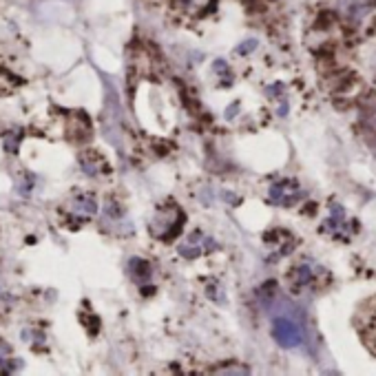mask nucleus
Wrapping results in <instances>:
<instances>
[{
    "label": "nucleus",
    "instance_id": "8",
    "mask_svg": "<svg viewBox=\"0 0 376 376\" xmlns=\"http://www.w3.org/2000/svg\"><path fill=\"white\" fill-rule=\"evenodd\" d=\"M336 7H338V14H341L345 21H350L352 25H359L374 12L376 0H338Z\"/></svg>",
    "mask_w": 376,
    "mask_h": 376
},
{
    "label": "nucleus",
    "instance_id": "11",
    "mask_svg": "<svg viewBox=\"0 0 376 376\" xmlns=\"http://www.w3.org/2000/svg\"><path fill=\"white\" fill-rule=\"evenodd\" d=\"M80 164H82L84 173H87V175H100L102 173L100 166H105V162H102V159L96 155V150H89V153H84L80 157Z\"/></svg>",
    "mask_w": 376,
    "mask_h": 376
},
{
    "label": "nucleus",
    "instance_id": "9",
    "mask_svg": "<svg viewBox=\"0 0 376 376\" xmlns=\"http://www.w3.org/2000/svg\"><path fill=\"white\" fill-rule=\"evenodd\" d=\"M213 248H215L213 239H206L202 232H193L191 239L180 246V255L186 259H197L200 255H204V252H211Z\"/></svg>",
    "mask_w": 376,
    "mask_h": 376
},
{
    "label": "nucleus",
    "instance_id": "14",
    "mask_svg": "<svg viewBox=\"0 0 376 376\" xmlns=\"http://www.w3.org/2000/svg\"><path fill=\"white\" fill-rule=\"evenodd\" d=\"M9 354H12V350H9L5 343H0V368H3V365H7Z\"/></svg>",
    "mask_w": 376,
    "mask_h": 376
},
{
    "label": "nucleus",
    "instance_id": "10",
    "mask_svg": "<svg viewBox=\"0 0 376 376\" xmlns=\"http://www.w3.org/2000/svg\"><path fill=\"white\" fill-rule=\"evenodd\" d=\"M71 213L78 221H87L98 213V202L91 195H78L71 204Z\"/></svg>",
    "mask_w": 376,
    "mask_h": 376
},
{
    "label": "nucleus",
    "instance_id": "5",
    "mask_svg": "<svg viewBox=\"0 0 376 376\" xmlns=\"http://www.w3.org/2000/svg\"><path fill=\"white\" fill-rule=\"evenodd\" d=\"M319 232H323V234H330L332 239L336 241H343L347 243L352 237H354V232H359V221H350L345 217V211H343V206H332L330 209V217H327L323 224H321V228H319Z\"/></svg>",
    "mask_w": 376,
    "mask_h": 376
},
{
    "label": "nucleus",
    "instance_id": "4",
    "mask_svg": "<svg viewBox=\"0 0 376 376\" xmlns=\"http://www.w3.org/2000/svg\"><path fill=\"white\" fill-rule=\"evenodd\" d=\"M272 336L281 347H299L304 343V327L293 314H277L272 319Z\"/></svg>",
    "mask_w": 376,
    "mask_h": 376
},
{
    "label": "nucleus",
    "instance_id": "2",
    "mask_svg": "<svg viewBox=\"0 0 376 376\" xmlns=\"http://www.w3.org/2000/svg\"><path fill=\"white\" fill-rule=\"evenodd\" d=\"M166 7L180 23L195 25L217 12V0H166Z\"/></svg>",
    "mask_w": 376,
    "mask_h": 376
},
{
    "label": "nucleus",
    "instance_id": "3",
    "mask_svg": "<svg viewBox=\"0 0 376 376\" xmlns=\"http://www.w3.org/2000/svg\"><path fill=\"white\" fill-rule=\"evenodd\" d=\"M184 213L177 206H164L157 211V217L150 224V232L155 234L159 241H173L180 237L184 228Z\"/></svg>",
    "mask_w": 376,
    "mask_h": 376
},
{
    "label": "nucleus",
    "instance_id": "13",
    "mask_svg": "<svg viewBox=\"0 0 376 376\" xmlns=\"http://www.w3.org/2000/svg\"><path fill=\"white\" fill-rule=\"evenodd\" d=\"M21 139H23L21 131L7 133V135H5V148H7V153H16V150H18V142H21Z\"/></svg>",
    "mask_w": 376,
    "mask_h": 376
},
{
    "label": "nucleus",
    "instance_id": "6",
    "mask_svg": "<svg viewBox=\"0 0 376 376\" xmlns=\"http://www.w3.org/2000/svg\"><path fill=\"white\" fill-rule=\"evenodd\" d=\"M304 197H306V191L295 180H281L277 184H272L268 191V200L277 206H286V209L299 204Z\"/></svg>",
    "mask_w": 376,
    "mask_h": 376
},
{
    "label": "nucleus",
    "instance_id": "7",
    "mask_svg": "<svg viewBox=\"0 0 376 376\" xmlns=\"http://www.w3.org/2000/svg\"><path fill=\"white\" fill-rule=\"evenodd\" d=\"M359 332L363 343L370 347V352L376 354V299L365 301L359 314Z\"/></svg>",
    "mask_w": 376,
    "mask_h": 376
},
{
    "label": "nucleus",
    "instance_id": "12",
    "mask_svg": "<svg viewBox=\"0 0 376 376\" xmlns=\"http://www.w3.org/2000/svg\"><path fill=\"white\" fill-rule=\"evenodd\" d=\"M129 272L133 275L135 281H148V275H150L148 263L142 261V259H137V257L131 259V263H129Z\"/></svg>",
    "mask_w": 376,
    "mask_h": 376
},
{
    "label": "nucleus",
    "instance_id": "1",
    "mask_svg": "<svg viewBox=\"0 0 376 376\" xmlns=\"http://www.w3.org/2000/svg\"><path fill=\"white\" fill-rule=\"evenodd\" d=\"M327 279H330V275L325 272V268H321L310 257L295 261L293 266L288 268V275H286L288 288L293 290L295 295L308 293V290H319Z\"/></svg>",
    "mask_w": 376,
    "mask_h": 376
},
{
    "label": "nucleus",
    "instance_id": "15",
    "mask_svg": "<svg viewBox=\"0 0 376 376\" xmlns=\"http://www.w3.org/2000/svg\"><path fill=\"white\" fill-rule=\"evenodd\" d=\"M255 40H252V42H243L241 44V49H237V53H248V51H252V49H255Z\"/></svg>",
    "mask_w": 376,
    "mask_h": 376
}]
</instances>
